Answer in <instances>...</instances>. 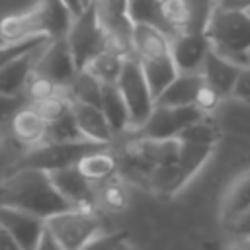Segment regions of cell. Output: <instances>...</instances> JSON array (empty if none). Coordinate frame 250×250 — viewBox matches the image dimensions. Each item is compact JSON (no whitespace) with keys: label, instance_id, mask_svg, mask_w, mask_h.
<instances>
[{"label":"cell","instance_id":"obj_1","mask_svg":"<svg viewBox=\"0 0 250 250\" xmlns=\"http://www.w3.org/2000/svg\"><path fill=\"white\" fill-rule=\"evenodd\" d=\"M0 205L20 207L43 219L70 207L49 172L39 168H10L0 180Z\"/></svg>","mask_w":250,"mask_h":250},{"label":"cell","instance_id":"obj_2","mask_svg":"<svg viewBox=\"0 0 250 250\" xmlns=\"http://www.w3.org/2000/svg\"><path fill=\"white\" fill-rule=\"evenodd\" d=\"M205 33L211 47L238 64H248L250 59V12L248 8H230L215 4Z\"/></svg>","mask_w":250,"mask_h":250},{"label":"cell","instance_id":"obj_3","mask_svg":"<svg viewBox=\"0 0 250 250\" xmlns=\"http://www.w3.org/2000/svg\"><path fill=\"white\" fill-rule=\"evenodd\" d=\"M45 227L55 236L61 250L90 248L105 230L96 207H68L45 219Z\"/></svg>","mask_w":250,"mask_h":250},{"label":"cell","instance_id":"obj_4","mask_svg":"<svg viewBox=\"0 0 250 250\" xmlns=\"http://www.w3.org/2000/svg\"><path fill=\"white\" fill-rule=\"evenodd\" d=\"M129 113V131H137L154 109V96L143 74L141 62L135 55L125 57L121 72L115 80Z\"/></svg>","mask_w":250,"mask_h":250},{"label":"cell","instance_id":"obj_5","mask_svg":"<svg viewBox=\"0 0 250 250\" xmlns=\"http://www.w3.org/2000/svg\"><path fill=\"white\" fill-rule=\"evenodd\" d=\"M102 143H94L88 139L82 141H43L35 146H29L27 152L14 162L12 168H39L45 172H53L59 168L74 166L88 150L100 146Z\"/></svg>","mask_w":250,"mask_h":250},{"label":"cell","instance_id":"obj_6","mask_svg":"<svg viewBox=\"0 0 250 250\" xmlns=\"http://www.w3.org/2000/svg\"><path fill=\"white\" fill-rule=\"evenodd\" d=\"M66 41L78 70L84 68L86 62L107 45V33L98 18L96 0H92L72 18V23L66 31Z\"/></svg>","mask_w":250,"mask_h":250},{"label":"cell","instance_id":"obj_7","mask_svg":"<svg viewBox=\"0 0 250 250\" xmlns=\"http://www.w3.org/2000/svg\"><path fill=\"white\" fill-rule=\"evenodd\" d=\"M203 115H209V113H203L193 104L191 105H156L154 104V109L148 115V119L133 133L148 139H174L186 125L193 123Z\"/></svg>","mask_w":250,"mask_h":250},{"label":"cell","instance_id":"obj_8","mask_svg":"<svg viewBox=\"0 0 250 250\" xmlns=\"http://www.w3.org/2000/svg\"><path fill=\"white\" fill-rule=\"evenodd\" d=\"M41 49H43V53H37L35 62H33V72L47 76L53 82L66 88L70 84V80L74 78V74L78 72L66 37L49 39Z\"/></svg>","mask_w":250,"mask_h":250},{"label":"cell","instance_id":"obj_9","mask_svg":"<svg viewBox=\"0 0 250 250\" xmlns=\"http://www.w3.org/2000/svg\"><path fill=\"white\" fill-rule=\"evenodd\" d=\"M211 49L205 29H186L170 37V55L178 72H197Z\"/></svg>","mask_w":250,"mask_h":250},{"label":"cell","instance_id":"obj_10","mask_svg":"<svg viewBox=\"0 0 250 250\" xmlns=\"http://www.w3.org/2000/svg\"><path fill=\"white\" fill-rule=\"evenodd\" d=\"M0 223L10 230L20 250H37L45 230V219L20 207L0 205Z\"/></svg>","mask_w":250,"mask_h":250},{"label":"cell","instance_id":"obj_11","mask_svg":"<svg viewBox=\"0 0 250 250\" xmlns=\"http://www.w3.org/2000/svg\"><path fill=\"white\" fill-rule=\"evenodd\" d=\"M49 176L70 207H98L96 184H92L76 166L53 170Z\"/></svg>","mask_w":250,"mask_h":250},{"label":"cell","instance_id":"obj_12","mask_svg":"<svg viewBox=\"0 0 250 250\" xmlns=\"http://www.w3.org/2000/svg\"><path fill=\"white\" fill-rule=\"evenodd\" d=\"M240 66L242 64L234 62L232 59L221 55L219 51H215L211 47L207 57H205V61H203V64H201L199 72H201L203 80L221 94V98H227L232 92V86H234L236 76L240 72Z\"/></svg>","mask_w":250,"mask_h":250},{"label":"cell","instance_id":"obj_13","mask_svg":"<svg viewBox=\"0 0 250 250\" xmlns=\"http://www.w3.org/2000/svg\"><path fill=\"white\" fill-rule=\"evenodd\" d=\"M70 111L84 139L102 145H109L113 141V131L100 105L70 100Z\"/></svg>","mask_w":250,"mask_h":250},{"label":"cell","instance_id":"obj_14","mask_svg":"<svg viewBox=\"0 0 250 250\" xmlns=\"http://www.w3.org/2000/svg\"><path fill=\"white\" fill-rule=\"evenodd\" d=\"M131 45L139 61L170 57V35L150 23H133Z\"/></svg>","mask_w":250,"mask_h":250},{"label":"cell","instance_id":"obj_15","mask_svg":"<svg viewBox=\"0 0 250 250\" xmlns=\"http://www.w3.org/2000/svg\"><path fill=\"white\" fill-rule=\"evenodd\" d=\"M35 35H47L45 16L39 6L27 12L4 16L0 20V41H20Z\"/></svg>","mask_w":250,"mask_h":250},{"label":"cell","instance_id":"obj_16","mask_svg":"<svg viewBox=\"0 0 250 250\" xmlns=\"http://www.w3.org/2000/svg\"><path fill=\"white\" fill-rule=\"evenodd\" d=\"M8 127L10 137L27 148L45 141L47 123L29 104H23L12 113V117L8 119Z\"/></svg>","mask_w":250,"mask_h":250},{"label":"cell","instance_id":"obj_17","mask_svg":"<svg viewBox=\"0 0 250 250\" xmlns=\"http://www.w3.org/2000/svg\"><path fill=\"white\" fill-rule=\"evenodd\" d=\"M39 49L25 51V53L10 59L4 66H0V94L23 96V90L27 86L31 72H33V62H35Z\"/></svg>","mask_w":250,"mask_h":250},{"label":"cell","instance_id":"obj_18","mask_svg":"<svg viewBox=\"0 0 250 250\" xmlns=\"http://www.w3.org/2000/svg\"><path fill=\"white\" fill-rule=\"evenodd\" d=\"M74 166L92 184H100V182L119 174V158H117V152H113L109 148V145H100V146L88 150Z\"/></svg>","mask_w":250,"mask_h":250},{"label":"cell","instance_id":"obj_19","mask_svg":"<svg viewBox=\"0 0 250 250\" xmlns=\"http://www.w3.org/2000/svg\"><path fill=\"white\" fill-rule=\"evenodd\" d=\"M250 209V168L240 172L227 188L221 201V221L229 227Z\"/></svg>","mask_w":250,"mask_h":250},{"label":"cell","instance_id":"obj_20","mask_svg":"<svg viewBox=\"0 0 250 250\" xmlns=\"http://www.w3.org/2000/svg\"><path fill=\"white\" fill-rule=\"evenodd\" d=\"M213 148L215 146L180 141V152H178V158L174 162V174H176L178 189H184L188 186V182L205 166V162L213 154Z\"/></svg>","mask_w":250,"mask_h":250},{"label":"cell","instance_id":"obj_21","mask_svg":"<svg viewBox=\"0 0 250 250\" xmlns=\"http://www.w3.org/2000/svg\"><path fill=\"white\" fill-rule=\"evenodd\" d=\"M201 72H178L176 78L154 98L156 105H191L195 102L197 88L201 86Z\"/></svg>","mask_w":250,"mask_h":250},{"label":"cell","instance_id":"obj_22","mask_svg":"<svg viewBox=\"0 0 250 250\" xmlns=\"http://www.w3.org/2000/svg\"><path fill=\"white\" fill-rule=\"evenodd\" d=\"M111 131L113 137L123 135L129 131V113H127V105L125 100L117 88L115 82H105L102 84V104H100Z\"/></svg>","mask_w":250,"mask_h":250},{"label":"cell","instance_id":"obj_23","mask_svg":"<svg viewBox=\"0 0 250 250\" xmlns=\"http://www.w3.org/2000/svg\"><path fill=\"white\" fill-rule=\"evenodd\" d=\"M96 201L109 213H121L129 207V189L125 178L111 176L96 184Z\"/></svg>","mask_w":250,"mask_h":250},{"label":"cell","instance_id":"obj_24","mask_svg":"<svg viewBox=\"0 0 250 250\" xmlns=\"http://www.w3.org/2000/svg\"><path fill=\"white\" fill-rule=\"evenodd\" d=\"M125 57L129 55H123L121 51L105 45L102 51H98L88 62H86V70L90 74H94L102 84L105 82H115L119 72H121V66H123V61Z\"/></svg>","mask_w":250,"mask_h":250},{"label":"cell","instance_id":"obj_25","mask_svg":"<svg viewBox=\"0 0 250 250\" xmlns=\"http://www.w3.org/2000/svg\"><path fill=\"white\" fill-rule=\"evenodd\" d=\"M143 74L148 82V88L152 92V96L156 98L178 74V68L170 57H162V59H152V61H139Z\"/></svg>","mask_w":250,"mask_h":250},{"label":"cell","instance_id":"obj_26","mask_svg":"<svg viewBox=\"0 0 250 250\" xmlns=\"http://www.w3.org/2000/svg\"><path fill=\"white\" fill-rule=\"evenodd\" d=\"M66 94L70 100L100 105L102 104V82L94 74H90L86 68H80L70 80V84L66 86Z\"/></svg>","mask_w":250,"mask_h":250},{"label":"cell","instance_id":"obj_27","mask_svg":"<svg viewBox=\"0 0 250 250\" xmlns=\"http://www.w3.org/2000/svg\"><path fill=\"white\" fill-rule=\"evenodd\" d=\"M178 141L184 143H195V145H205V146H215L221 139V131L215 125V121H211L209 115H203L199 119H195L193 123L186 125L178 137Z\"/></svg>","mask_w":250,"mask_h":250},{"label":"cell","instance_id":"obj_28","mask_svg":"<svg viewBox=\"0 0 250 250\" xmlns=\"http://www.w3.org/2000/svg\"><path fill=\"white\" fill-rule=\"evenodd\" d=\"M160 16L170 37L191 25V12L186 0H160Z\"/></svg>","mask_w":250,"mask_h":250},{"label":"cell","instance_id":"obj_29","mask_svg":"<svg viewBox=\"0 0 250 250\" xmlns=\"http://www.w3.org/2000/svg\"><path fill=\"white\" fill-rule=\"evenodd\" d=\"M127 18L131 23H150L166 31L160 16V0H127Z\"/></svg>","mask_w":250,"mask_h":250},{"label":"cell","instance_id":"obj_30","mask_svg":"<svg viewBox=\"0 0 250 250\" xmlns=\"http://www.w3.org/2000/svg\"><path fill=\"white\" fill-rule=\"evenodd\" d=\"M27 104L45 119V123L59 119L61 115H64L70 109V98L66 92H59V94H53V96H47L41 100H33Z\"/></svg>","mask_w":250,"mask_h":250},{"label":"cell","instance_id":"obj_31","mask_svg":"<svg viewBox=\"0 0 250 250\" xmlns=\"http://www.w3.org/2000/svg\"><path fill=\"white\" fill-rule=\"evenodd\" d=\"M82 139L84 137H82L70 109L64 115H61L59 119L47 123L45 141H82Z\"/></svg>","mask_w":250,"mask_h":250},{"label":"cell","instance_id":"obj_32","mask_svg":"<svg viewBox=\"0 0 250 250\" xmlns=\"http://www.w3.org/2000/svg\"><path fill=\"white\" fill-rule=\"evenodd\" d=\"M49 41L47 35H35V37H27V39H20V41H4L0 43V66H4L10 59L25 53V51H33L43 47Z\"/></svg>","mask_w":250,"mask_h":250},{"label":"cell","instance_id":"obj_33","mask_svg":"<svg viewBox=\"0 0 250 250\" xmlns=\"http://www.w3.org/2000/svg\"><path fill=\"white\" fill-rule=\"evenodd\" d=\"M191 12V25L189 29H205L209 16L215 8L213 0H186Z\"/></svg>","mask_w":250,"mask_h":250},{"label":"cell","instance_id":"obj_34","mask_svg":"<svg viewBox=\"0 0 250 250\" xmlns=\"http://www.w3.org/2000/svg\"><path fill=\"white\" fill-rule=\"evenodd\" d=\"M223 98H221V94L215 90V88H211L205 80L201 82V86L197 88V94H195V102H193V105H197L203 113H211L217 105H219V102H221Z\"/></svg>","mask_w":250,"mask_h":250},{"label":"cell","instance_id":"obj_35","mask_svg":"<svg viewBox=\"0 0 250 250\" xmlns=\"http://www.w3.org/2000/svg\"><path fill=\"white\" fill-rule=\"evenodd\" d=\"M230 98L244 102V104H250V62L240 66V72H238L236 82L232 86Z\"/></svg>","mask_w":250,"mask_h":250},{"label":"cell","instance_id":"obj_36","mask_svg":"<svg viewBox=\"0 0 250 250\" xmlns=\"http://www.w3.org/2000/svg\"><path fill=\"white\" fill-rule=\"evenodd\" d=\"M234 236H238L240 238V246H250V209L244 213V215H240L232 225H229L227 227Z\"/></svg>","mask_w":250,"mask_h":250},{"label":"cell","instance_id":"obj_37","mask_svg":"<svg viewBox=\"0 0 250 250\" xmlns=\"http://www.w3.org/2000/svg\"><path fill=\"white\" fill-rule=\"evenodd\" d=\"M23 104H27L25 96H6L0 94V121H8L12 117V113L21 107Z\"/></svg>","mask_w":250,"mask_h":250},{"label":"cell","instance_id":"obj_38","mask_svg":"<svg viewBox=\"0 0 250 250\" xmlns=\"http://www.w3.org/2000/svg\"><path fill=\"white\" fill-rule=\"evenodd\" d=\"M90 246H109V248H123L127 246V232H102Z\"/></svg>","mask_w":250,"mask_h":250},{"label":"cell","instance_id":"obj_39","mask_svg":"<svg viewBox=\"0 0 250 250\" xmlns=\"http://www.w3.org/2000/svg\"><path fill=\"white\" fill-rule=\"evenodd\" d=\"M6 248L20 250V248H18V242L14 240V236L10 234V230L0 223V250H6Z\"/></svg>","mask_w":250,"mask_h":250},{"label":"cell","instance_id":"obj_40","mask_svg":"<svg viewBox=\"0 0 250 250\" xmlns=\"http://www.w3.org/2000/svg\"><path fill=\"white\" fill-rule=\"evenodd\" d=\"M10 141V127L8 121H0V148Z\"/></svg>","mask_w":250,"mask_h":250},{"label":"cell","instance_id":"obj_41","mask_svg":"<svg viewBox=\"0 0 250 250\" xmlns=\"http://www.w3.org/2000/svg\"><path fill=\"white\" fill-rule=\"evenodd\" d=\"M221 6H230V8H250V0H223Z\"/></svg>","mask_w":250,"mask_h":250},{"label":"cell","instance_id":"obj_42","mask_svg":"<svg viewBox=\"0 0 250 250\" xmlns=\"http://www.w3.org/2000/svg\"><path fill=\"white\" fill-rule=\"evenodd\" d=\"M64 2L68 4V8L72 10V14H74V16H76V14L82 10V4H80V0H64Z\"/></svg>","mask_w":250,"mask_h":250},{"label":"cell","instance_id":"obj_43","mask_svg":"<svg viewBox=\"0 0 250 250\" xmlns=\"http://www.w3.org/2000/svg\"><path fill=\"white\" fill-rule=\"evenodd\" d=\"M90 2H92V0H80V4H82V8H84V6H88Z\"/></svg>","mask_w":250,"mask_h":250},{"label":"cell","instance_id":"obj_44","mask_svg":"<svg viewBox=\"0 0 250 250\" xmlns=\"http://www.w3.org/2000/svg\"><path fill=\"white\" fill-rule=\"evenodd\" d=\"M0 43H4V41H0Z\"/></svg>","mask_w":250,"mask_h":250}]
</instances>
